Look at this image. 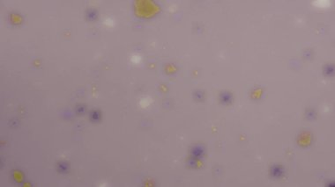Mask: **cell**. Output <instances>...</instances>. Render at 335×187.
Masks as SVG:
<instances>
[{
    "label": "cell",
    "mask_w": 335,
    "mask_h": 187,
    "mask_svg": "<svg viewBox=\"0 0 335 187\" xmlns=\"http://www.w3.org/2000/svg\"><path fill=\"white\" fill-rule=\"evenodd\" d=\"M204 152H205V150L201 146H195L191 149V157H193L195 159L201 158L204 155Z\"/></svg>",
    "instance_id": "cell-1"
},
{
    "label": "cell",
    "mask_w": 335,
    "mask_h": 187,
    "mask_svg": "<svg viewBox=\"0 0 335 187\" xmlns=\"http://www.w3.org/2000/svg\"><path fill=\"white\" fill-rule=\"evenodd\" d=\"M271 173H272V176L274 177H280L284 173V169H282V167L279 165H274L273 166L271 169Z\"/></svg>",
    "instance_id": "cell-2"
},
{
    "label": "cell",
    "mask_w": 335,
    "mask_h": 187,
    "mask_svg": "<svg viewBox=\"0 0 335 187\" xmlns=\"http://www.w3.org/2000/svg\"><path fill=\"white\" fill-rule=\"evenodd\" d=\"M57 170L62 174H65L69 171V164L66 162H60L57 164Z\"/></svg>",
    "instance_id": "cell-3"
},
{
    "label": "cell",
    "mask_w": 335,
    "mask_h": 187,
    "mask_svg": "<svg viewBox=\"0 0 335 187\" xmlns=\"http://www.w3.org/2000/svg\"><path fill=\"white\" fill-rule=\"evenodd\" d=\"M86 19H87L88 20H90V21H93V20H95L97 19L98 13H97V12H96L95 10L91 9V10H88V11L86 12Z\"/></svg>",
    "instance_id": "cell-4"
},
{
    "label": "cell",
    "mask_w": 335,
    "mask_h": 187,
    "mask_svg": "<svg viewBox=\"0 0 335 187\" xmlns=\"http://www.w3.org/2000/svg\"><path fill=\"white\" fill-rule=\"evenodd\" d=\"M220 101L224 104H228V103H230L231 100H232V95L230 93H228V92H224L220 95Z\"/></svg>",
    "instance_id": "cell-5"
},
{
    "label": "cell",
    "mask_w": 335,
    "mask_h": 187,
    "mask_svg": "<svg viewBox=\"0 0 335 187\" xmlns=\"http://www.w3.org/2000/svg\"><path fill=\"white\" fill-rule=\"evenodd\" d=\"M90 120L93 122H98L101 120V113L97 110H93L90 112Z\"/></svg>",
    "instance_id": "cell-6"
},
{
    "label": "cell",
    "mask_w": 335,
    "mask_h": 187,
    "mask_svg": "<svg viewBox=\"0 0 335 187\" xmlns=\"http://www.w3.org/2000/svg\"><path fill=\"white\" fill-rule=\"evenodd\" d=\"M75 112L77 114L79 115H82L86 112V106L83 105H79L78 106H76V109H75Z\"/></svg>",
    "instance_id": "cell-7"
},
{
    "label": "cell",
    "mask_w": 335,
    "mask_h": 187,
    "mask_svg": "<svg viewBox=\"0 0 335 187\" xmlns=\"http://www.w3.org/2000/svg\"><path fill=\"white\" fill-rule=\"evenodd\" d=\"M188 165H189L190 167H192V168L196 167V166H197V159H195V158H193V157H191V158L188 160Z\"/></svg>",
    "instance_id": "cell-8"
},
{
    "label": "cell",
    "mask_w": 335,
    "mask_h": 187,
    "mask_svg": "<svg viewBox=\"0 0 335 187\" xmlns=\"http://www.w3.org/2000/svg\"><path fill=\"white\" fill-rule=\"evenodd\" d=\"M204 98V94L201 92V91H197L196 93H195V98L197 99V100H202V98Z\"/></svg>",
    "instance_id": "cell-9"
},
{
    "label": "cell",
    "mask_w": 335,
    "mask_h": 187,
    "mask_svg": "<svg viewBox=\"0 0 335 187\" xmlns=\"http://www.w3.org/2000/svg\"><path fill=\"white\" fill-rule=\"evenodd\" d=\"M325 72H326L327 74H331V73H333V67H332V66H328V67L326 68Z\"/></svg>",
    "instance_id": "cell-10"
},
{
    "label": "cell",
    "mask_w": 335,
    "mask_h": 187,
    "mask_svg": "<svg viewBox=\"0 0 335 187\" xmlns=\"http://www.w3.org/2000/svg\"><path fill=\"white\" fill-rule=\"evenodd\" d=\"M309 117H310V118H314V117H315V113H314L313 112H310L309 113Z\"/></svg>",
    "instance_id": "cell-11"
}]
</instances>
